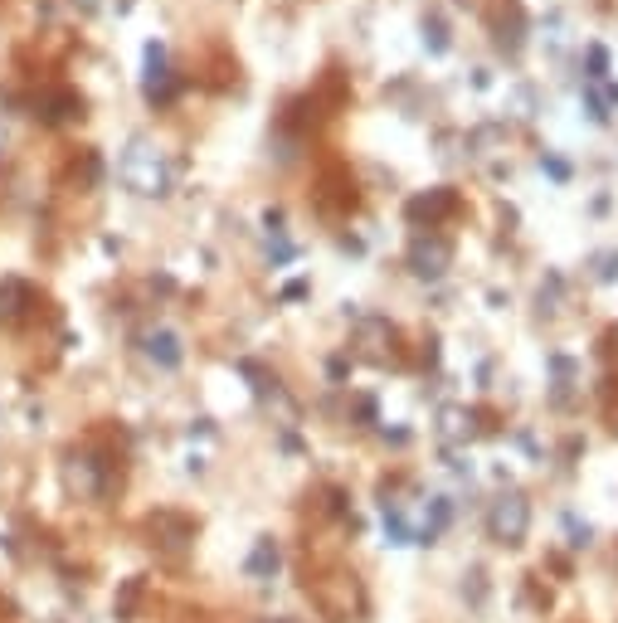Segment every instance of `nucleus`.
<instances>
[{"label": "nucleus", "instance_id": "obj_2", "mask_svg": "<svg viewBox=\"0 0 618 623\" xmlns=\"http://www.w3.org/2000/svg\"><path fill=\"white\" fill-rule=\"evenodd\" d=\"M443 263H448V244H429V239H419V249H414V273H424V278H438L443 273Z\"/></svg>", "mask_w": 618, "mask_h": 623}, {"label": "nucleus", "instance_id": "obj_4", "mask_svg": "<svg viewBox=\"0 0 618 623\" xmlns=\"http://www.w3.org/2000/svg\"><path fill=\"white\" fill-rule=\"evenodd\" d=\"M541 166H546V171H550V176H555V181H570V166H565L560 156H546Z\"/></svg>", "mask_w": 618, "mask_h": 623}, {"label": "nucleus", "instance_id": "obj_1", "mask_svg": "<svg viewBox=\"0 0 618 623\" xmlns=\"http://www.w3.org/2000/svg\"><path fill=\"white\" fill-rule=\"evenodd\" d=\"M526 502L521 497H502L497 507H492V531H497V541H521L526 536Z\"/></svg>", "mask_w": 618, "mask_h": 623}, {"label": "nucleus", "instance_id": "obj_3", "mask_svg": "<svg viewBox=\"0 0 618 623\" xmlns=\"http://www.w3.org/2000/svg\"><path fill=\"white\" fill-rule=\"evenodd\" d=\"M151 356H161V366H176L181 361V346H176V336H151Z\"/></svg>", "mask_w": 618, "mask_h": 623}, {"label": "nucleus", "instance_id": "obj_5", "mask_svg": "<svg viewBox=\"0 0 618 623\" xmlns=\"http://www.w3.org/2000/svg\"><path fill=\"white\" fill-rule=\"evenodd\" d=\"M283 623H297V619H283Z\"/></svg>", "mask_w": 618, "mask_h": 623}]
</instances>
